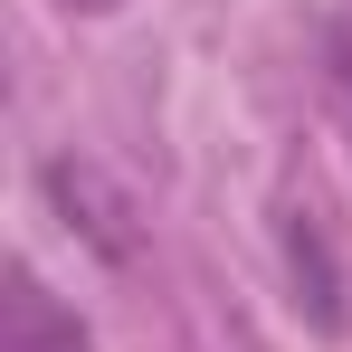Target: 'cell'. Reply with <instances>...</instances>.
<instances>
[{
	"label": "cell",
	"mask_w": 352,
	"mask_h": 352,
	"mask_svg": "<svg viewBox=\"0 0 352 352\" xmlns=\"http://www.w3.org/2000/svg\"><path fill=\"white\" fill-rule=\"evenodd\" d=\"M286 267H295V305H314V324H343V276H333V257H324V229H314V210H286Z\"/></svg>",
	"instance_id": "obj_3"
},
{
	"label": "cell",
	"mask_w": 352,
	"mask_h": 352,
	"mask_svg": "<svg viewBox=\"0 0 352 352\" xmlns=\"http://www.w3.org/2000/svg\"><path fill=\"white\" fill-rule=\"evenodd\" d=\"M333 76H343V96H352V38H333Z\"/></svg>",
	"instance_id": "obj_5"
},
{
	"label": "cell",
	"mask_w": 352,
	"mask_h": 352,
	"mask_svg": "<svg viewBox=\"0 0 352 352\" xmlns=\"http://www.w3.org/2000/svg\"><path fill=\"white\" fill-rule=\"evenodd\" d=\"M67 19H105V10H124V0H58Z\"/></svg>",
	"instance_id": "obj_4"
},
{
	"label": "cell",
	"mask_w": 352,
	"mask_h": 352,
	"mask_svg": "<svg viewBox=\"0 0 352 352\" xmlns=\"http://www.w3.org/2000/svg\"><path fill=\"white\" fill-rule=\"evenodd\" d=\"M0 352H96V333H86L76 305H58V295L19 267V276H10V343Z\"/></svg>",
	"instance_id": "obj_2"
},
{
	"label": "cell",
	"mask_w": 352,
	"mask_h": 352,
	"mask_svg": "<svg viewBox=\"0 0 352 352\" xmlns=\"http://www.w3.org/2000/svg\"><path fill=\"white\" fill-rule=\"evenodd\" d=\"M38 190H48V210L67 219V238H86L105 267H133V257H143V219H133V200H124L86 153H48V162H38Z\"/></svg>",
	"instance_id": "obj_1"
}]
</instances>
